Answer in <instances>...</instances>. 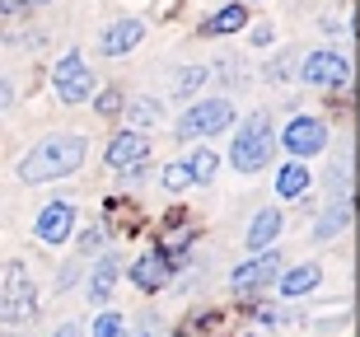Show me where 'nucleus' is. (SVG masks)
I'll use <instances>...</instances> for the list:
<instances>
[{
    "mask_svg": "<svg viewBox=\"0 0 360 337\" xmlns=\"http://www.w3.org/2000/svg\"><path fill=\"white\" fill-rule=\"evenodd\" d=\"M84 136H47L42 146H33L19 164L24 183H47V178H66L84 164Z\"/></svg>",
    "mask_w": 360,
    "mask_h": 337,
    "instance_id": "1",
    "label": "nucleus"
},
{
    "mask_svg": "<svg viewBox=\"0 0 360 337\" xmlns=\"http://www.w3.org/2000/svg\"><path fill=\"white\" fill-rule=\"evenodd\" d=\"M276 192L285 197V202H290V197H304V192H309V169L300 160L285 164V169H281V178H276Z\"/></svg>",
    "mask_w": 360,
    "mask_h": 337,
    "instance_id": "19",
    "label": "nucleus"
},
{
    "mask_svg": "<svg viewBox=\"0 0 360 337\" xmlns=\"http://www.w3.org/2000/svg\"><path fill=\"white\" fill-rule=\"evenodd\" d=\"M141 38H146V24H141V19H117V24H108V28H103V38H98V52H103V56H127Z\"/></svg>",
    "mask_w": 360,
    "mask_h": 337,
    "instance_id": "11",
    "label": "nucleus"
},
{
    "mask_svg": "<svg viewBox=\"0 0 360 337\" xmlns=\"http://www.w3.org/2000/svg\"><path fill=\"white\" fill-rule=\"evenodd\" d=\"M160 113H164L160 98H131V103H127V122H131V127H155Z\"/></svg>",
    "mask_w": 360,
    "mask_h": 337,
    "instance_id": "20",
    "label": "nucleus"
},
{
    "mask_svg": "<svg viewBox=\"0 0 360 337\" xmlns=\"http://www.w3.org/2000/svg\"><path fill=\"white\" fill-rule=\"evenodd\" d=\"M146 160H150V141H146L141 132L112 136V146H108V169H117V174L136 178L141 169H146Z\"/></svg>",
    "mask_w": 360,
    "mask_h": 337,
    "instance_id": "6",
    "label": "nucleus"
},
{
    "mask_svg": "<svg viewBox=\"0 0 360 337\" xmlns=\"http://www.w3.org/2000/svg\"><path fill=\"white\" fill-rule=\"evenodd\" d=\"M56 337H80V328H75V324H61V328H56Z\"/></svg>",
    "mask_w": 360,
    "mask_h": 337,
    "instance_id": "27",
    "label": "nucleus"
},
{
    "mask_svg": "<svg viewBox=\"0 0 360 337\" xmlns=\"http://www.w3.org/2000/svg\"><path fill=\"white\" fill-rule=\"evenodd\" d=\"M52 84H56V94H61V103H84V98H94V75H89L80 52H70V56L56 61Z\"/></svg>",
    "mask_w": 360,
    "mask_h": 337,
    "instance_id": "5",
    "label": "nucleus"
},
{
    "mask_svg": "<svg viewBox=\"0 0 360 337\" xmlns=\"http://www.w3.org/2000/svg\"><path fill=\"white\" fill-rule=\"evenodd\" d=\"M271 38H276V33H271V24H257V28H253V42H257V47H267Z\"/></svg>",
    "mask_w": 360,
    "mask_h": 337,
    "instance_id": "25",
    "label": "nucleus"
},
{
    "mask_svg": "<svg viewBox=\"0 0 360 337\" xmlns=\"http://www.w3.org/2000/svg\"><path fill=\"white\" fill-rule=\"evenodd\" d=\"M276 272H281V257L267 248V253H257L253 262H243V267L229 272V291H234V295H248V291H257V286H271Z\"/></svg>",
    "mask_w": 360,
    "mask_h": 337,
    "instance_id": "8",
    "label": "nucleus"
},
{
    "mask_svg": "<svg viewBox=\"0 0 360 337\" xmlns=\"http://www.w3.org/2000/svg\"><path fill=\"white\" fill-rule=\"evenodd\" d=\"M117 276H122V257H117V253L98 257V267H94V276H89V300H94V305H103V300L112 295Z\"/></svg>",
    "mask_w": 360,
    "mask_h": 337,
    "instance_id": "13",
    "label": "nucleus"
},
{
    "mask_svg": "<svg viewBox=\"0 0 360 337\" xmlns=\"http://www.w3.org/2000/svg\"><path fill=\"white\" fill-rule=\"evenodd\" d=\"M33 314H38V286H33L24 262H10L0 272V319L5 324H28Z\"/></svg>",
    "mask_w": 360,
    "mask_h": 337,
    "instance_id": "3",
    "label": "nucleus"
},
{
    "mask_svg": "<svg viewBox=\"0 0 360 337\" xmlns=\"http://www.w3.org/2000/svg\"><path fill=\"white\" fill-rule=\"evenodd\" d=\"M164 188H169V192H187V188H192L187 164H169V169H164Z\"/></svg>",
    "mask_w": 360,
    "mask_h": 337,
    "instance_id": "23",
    "label": "nucleus"
},
{
    "mask_svg": "<svg viewBox=\"0 0 360 337\" xmlns=\"http://www.w3.org/2000/svg\"><path fill=\"white\" fill-rule=\"evenodd\" d=\"M70 229H75V211H70L66 202H52V206H42V216H38V225H33V234H38L42 243H66Z\"/></svg>",
    "mask_w": 360,
    "mask_h": 337,
    "instance_id": "10",
    "label": "nucleus"
},
{
    "mask_svg": "<svg viewBox=\"0 0 360 337\" xmlns=\"http://www.w3.org/2000/svg\"><path fill=\"white\" fill-rule=\"evenodd\" d=\"M281 141H285V150H290L295 160L304 164L309 155H319V150L328 146V127H323L319 117H295L290 127H285V136H281Z\"/></svg>",
    "mask_w": 360,
    "mask_h": 337,
    "instance_id": "7",
    "label": "nucleus"
},
{
    "mask_svg": "<svg viewBox=\"0 0 360 337\" xmlns=\"http://www.w3.org/2000/svg\"><path fill=\"white\" fill-rule=\"evenodd\" d=\"M215 174H220V155H215V150H192V160H187V178H192V188L211 183Z\"/></svg>",
    "mask_w": 360,
    "mask_h": 337,
    "instance_id": "18",
    "label": "nucleus"
},
{
    "mask_svg": "<svg viewBox=\"0 0 360 337\" xmlns=\"http://www.w3.org/2000/svg\"><path fill=\"white\" fill-rule=\"evenodd\" d=\"M201 84H206V70L201 66H187V70H178V94L183 98H192L201 89Z\"/></svg>",
    "mask_w": 360,
    "mask_h": 337,
    "instance_id": "22",
    "label": "nucleus"
},
{
    "mask_svg": "<svg viewBox=\"0 0 360 337\" xmlns=\"http://www.w3.org/2000/svg\"><path fill=\"white\" fill-rule=\"evenodd\" d=\"M89 337H127V319H122V314H98Z\"/></svg>",
    "mask_w": 360,
    "mask_h": 337,
    "instance_id": "21",
    "label": "nucleus"
},
{
    "mask_svg": "<svg viewBox=\"0 0 360 337\" xmlns=\"http://www.w3.org/2000/svg\"><path fill=\"white\" fill-rule=\"evenodd\" d=\"M300 75H304L309 84H323V89H328V84H347L351 66H347V56H337V52H309Z\"/></svg>",
    "mask_w": 360,
    "mask_h": 337,
    "instance_id": "9",
    "label": "nucleus"
},
{
    "mask_svg": "<svg viewBox=\"0 0 360 337\" xmlns=\"http://www.w3.org/2000/svg\"><path fill=\"white\" fill-rule=\"evenodd\" d=\"M248 24V10L243 5H225V10H215L206 24H201V38H220V33H239Z\"/></svg>",
    "mask_w": 360,
    "mask_h": 337,
    "instance_id": "15",
    "label": "nucleus"
},
{
    "mask_svg": "<svg viewBox=\"0 0 360 337\" xmlns=\"http://www.w3.org/2000/svg\"><path fill=\"white\" fill-rule=\"evenodd\" d=\"M267 160H271V117L267 113H253L239 127L234 146H229V164L239 174H257V169H267Z\"/></svg>",
    "mask_w": 360,
    "mask_h": 337,
    "instance_id": "2",
    "label": "nucleus"
},
{
    "mask_svg": "<svg viewBox=\"0 0 360 337\" xmlns=\"http://www.w3.org/2000/svg\"><path fill=\"white\" fill-rule=\"evenodd\" d=\"M347 220H351V202H333L323 211V220L314 225V239H337V234L347 229Z\"/></svg>",
    "mask_w": 360,
    "mask_h": 337,
    "instance_id": "17",
    "label": "nucleus"
},
{
    "mask_svg": "<svg viewBox=\"0 0 360 337\" xmlns=\"http://www.w3.org/2000/svg\"><path fill=\"white\" fill-rule=\"evenodd\" d=\"M47 0H0V14H19V10H38Z\"/></svg>",
    "mask_w": 360,
    "mask_h": 337,
    "instance_id": "24",
    "label": "nucleus"
},
{
    "mask_svg": "<svg viewBox=\"0 0 360 337\" xmlns=\"http://www.w3.org/2000/svg\"><path fill=\"white\" fill-rule=\"evenodd\" d=\"M169 276H174V267H169V257H160V253H146L141 262H131V281L141 286V291H160Z\"/></svg>",
    "mask_w": 360,
    "mask_h": 337,
    "instance_id": "12",
    "label": "nucleus"
},
{
    "mask_svg": "<svg viewBox=\"0 0 360 337\" xmlns=\"http://www.w3.org/2000/svg\"><path fill=\"white\" fill-rule=\"evenodd\" d=\"M10 103H14V89H10V80H5V75H0V113L10 108Z\"/></svg>",
    "mask_w": 360,
    "mask_h": 337,
    "instance_id": "26",
    "label": "nucleus"
},
{
    "mask_svg": "<svg viewBox=\"0 0 360 337\" xmlns=\"http://www.w3.org/2000/svg\"><path fill=\"white\" fill-rule=\"evenodd\" d=\"M276 234H281V211H271V206H267V211H257L253 225H248V248H253V253H262Z\"/></svg>",
    "mask_w": 360,
    "mask_h": 337,
    "instance_id": "16",
    "label": "nucleus"
},
{
    "mask_svg": "<svg viewBox=\"0 0 360 337\" xmlns=\"http://www.w3.org/2000/svg\"><path fill=\"white\" fill-rule=\"evenodd\" d=\"M234 122V103L229 98H206V103H192V108L178 117V136H215Z\"/></svg>",
    "mask_w": 360,
    "mask_h": 337,
    "instance_id": "4",
    "label": "nucleus"
},
{
    "mask_svg": "<svg viewBox=\"0 0 360 337\" xmlns=\"http://www.w3.org/2000/svg\"><path fill=\"white\" fill-rule=\"evenodd\" d=\"M319 281H323V267H319V262L290 267L285 276H281V295H285V300H300V295H309V291H314Z\"/></svg>",
    "mask_w": 360,
    "mask_h": 337,
    "instance_id": "14",
    "label": "nucleus"
}]
</instances>
